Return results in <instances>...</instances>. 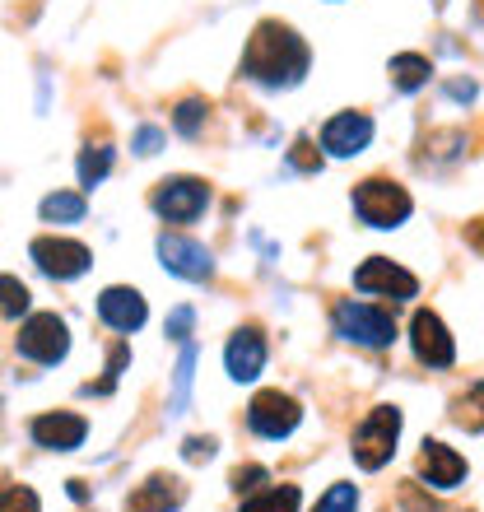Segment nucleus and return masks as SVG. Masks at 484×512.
<instances>
[{
    "instance_id": "412c9836",
    "label": "nucleus",
    "mask_w": 484,
    "mask_h": 512,
    "mask_svg": "<svg viewBox=\"0 0 484 512\" xmlns=\"http://www.w3.org/2000/svg\"><path fill=\"white\" fill-rule=\"evenodd\" d=\"M112 159H117V154H112L108 145H89V149H84V154H80V187L94 191L98 182L112 173Z\"/></svg>"
},
{
    "instance_id": "2eb2a0df",
    "label": "nucleus",
    "mask_w": 484,
    "mask_h": 512,
    "mask_svg": "<svg viewBox=\"0 0 484 512\" xmlns=\"http://www.w3.org/2000/svg\"><path fill=\"white\" fill-rule=\"evenodd\" d=\"M224 368H229L233 382L261 378V368H266V336H261L256 326H242V331H233L229 345H224Z\"/></svg>"
},
{
    "instance_id": "4be33fe9",
    "label": "nucleus",
    "mask_w": 484,
    "mask_h": 512,
    "mask_svg": "<svg viewBox=\"0 0 484 512\" xmlns=\"http://www.w3.org/2000/svg\"><path fill=\"white\" fill-rule=\"evenodd\" d=\"M452 419H457L466 433H484V382H475L471 396H461V401L452 405Z\"/></svg>"
},
{
    "instance_id": "c85d7f7f",
    "label": "nucleus",
    "mask_w": 484,
    "mask_h": 512,
    "mask_svg": "<svg viewBox=\"0 0 484 512\" xmlns=\"http://www.w3.org/2000/svg\"><path fill=\"white\" fill-rule=\"evenodd\" d=\"M191 322H196V312H191V308H177L173 317H168V336H173V340H182V345H187V336H191Z\"/></svg>"
},
{
    "instance_id": "20e7f679",
    "label": "nucleus",
    "mask_w": 484,
    "mask_h": 512,
    "mask_svg": "<svg viewBox=\"0 0 484 512\" xmlns=\"http://www.w3.org/2000/svg\"><path fill=\"white\" fill-rule=\"evenodd\" d=\"M396 438H401V410H396V405H373L368 419L354 429L350 452L363 471H382L391 461V452H396Z\"/></svg>"
},
{
    "instance_id": "2f4dec72",
    "label": "nucleus",
    "mask_w": 484,
    "mask_h": 512,
    "mask_svg": "<svg viewBox=\"0 0 484 512\" xmlns=\"http://www.w3.org/2000/svg\"><path fill=\"white\" fill-rule=\"evenodd\" d=\"M126 359H131V350H126V345H117V350H112V359H108V382H103V391H112V382L121 378Z\"/></svg>"
},
{
    "instance_id": "9d476101",
    "label": "nucleus",
    "mask_w": 484,
    "mask_h": 512,
    "mask_svg": "<svg viewBox=\"0 0 484 512\" xmlns=\"http://www.w3.org/2000/svg\"><path fill=\"white\" fill-rule=\"evenodd\" d=\"M410 345H415L419 364H429V368H452V359H457V345L447 336L443 317L429 308H419L415 317H410Z\"/></svg>"
},
{
    "instance_id": "1a4fd4ad",
    "label": "nucleus",
    "mask_w": 484,
    "mask_h": 512,
    "mask_svg": "<svg viewBox=\"0 0 484 512\" xmlns=\"http://www.w3.org/2000/svg\"><path fill=\"white\" fill-rule=\"evenodd\" d=\"M28 256H33L38 270L52 275V280H80L84 270H89V261H94V252L84 243H75V238H33Z\"/></svg>"
},
{
    "instance_id": "423d86ee",
    "label": "nucleus",
    "mask_w": 484,
    "mask_h": 512,
    "mask_svg": "<svg viewBox=\"0 0 484 512\" xmlns=\"http://www.w3.org/2000/svg\"><path fill=\"white\" fill-rule=\"evenodd\" d=\"M210 205V187L201 177H163L154 187V210H159L168 224H191V219L205 215Z\"/></svg>"
},
{
    "instance_id": "393cba45",
    "label": "nucleus",
    "mask_w": 484,
    "mask_h": 512,
    "mask_svg": "<svg viewBox=\"0 0 484 512\" xmlns=\"http://www.w3.org/2000/svg\"><path fill=\"white\" fill-rule=\"evenodd\" d=\"M0 512H42V503L28 485H5V494H0Z\"/></svg>"
},
{
    "instance_id": "f257e3e1",
    "label": "nucleus",
    "mask_w": 484,
    "mask_h": 512,
    "mask_svg": "<svg viewBox=\"0 0 484 512\" xmlns=\"http://www.w3.org/2000/svg\"><path fill=\"white\" fill-rule=\"evenodd\" d=\"M308 42L298 38L289 24L280 19H261L247 38V52H242V75L261 89H294L303 75H308Z\"/></svg>"
},
{
    "instance_id": "cd10ccee",
    "label": "nucleus",
    "mask_w": 484,
    "mask_h": 512,
    "mask_svg": "<svg viewBox=\"0 0 484 512\" xmlns=\"http://www.w3.org/2000/svg\"><path fill=\"white\" fill-rule=\"evenodd\" d=\"M0 289H5V317H19V312H28V289L19 280H14V275H5V280H0Z\"/></svg>"
},
{
    "instance_id": "f03ea898",
    "label": "nucleus",
    "mask_w": 484,
    "mask_h": 512,
    "mask_svg": "<svg viewBox=\"0 0 484 512\" xmlns=\"http://www.w3.org/2000/svg\"><path fill=\"white\" fill-rule=\"evenodd\" d=\"M415 201H410V191L401 182H391V177H368L354 187V215L368 224V229H401L405 219H410Z\"/></svg>"
},
{
    "instance_id": "b1692460",
    "label": "nucleus",
    "mask_w": 484,
    "mask_h": 512,
    "mask_svg": "<svg viewBox=\"0 0 484 512\" xmlns=\"http://www.w3.org/2000/svg\"><path fill=\"white\" fill-rule=\"evenodd\" d=\"M317 512H359V489L354 485H331L317 503Z\"/></svg>"
},
{
    "instance_id": "f8f14e48",
    "label": "nucleus",
    "mask_w": 484,
    "mask_h": 512,
    "mask_svg": "<svg viewBox=\"0 0 484 512\" xmlns=\"http://www.w3.org/2000/svg\"><path fill=\"white\" fill-rule=\"evenodd\" d=\"M368 140H373V117L368 112H336L322 126V149L331 159H354V154L368 149Z\"/></svg>"
},
{
    "instance_id": "7c9ffc66",
    "label": "nucleus",
    "mask_w": 484,
    "mask_h": 512,
    "mask_svg": "<svg viewBox=\"0 0 484 512\" xmlns=\"http://www.w3.org/2000/svg\"><path fill=\"white\" fill-rule=\"evenodd\" d=\"M182 457H187V461H210V457H215V438H187Z\"/></svg>"
},
{
    "instance_id": "c756f323",
    "label": "nucleus",
    "mask_w": 484,
    "mask_h": 512,
    "mask_svg": "<svg viewBox=\"0 0 484 512\" xmlns=\"http://www.w3.org/2000/svg\"><path fill=\"white\" fill-rule=\"evenodd\" d=\"M159 145H163L159 126H140V131H135V154H154Z\"/></svg>"
},
{
    "instance_id": "dca6fc26",
    "label": "nucleus",
    "mask_w": 484,
    "mask_h": 512,
    "mask_svg": "<svg viewBox=\"0 0 484 512\" xmlns=\"http://www.w3.org/2000/svg\"><path fill=\"white\" fill-rule=\"evenodd\" d=\"M419 480H429L433 489H457L466 480V457H457L447 443H424V452H419Z\"/></svg>"
},
{
    "instance_id": "0eeeda50",
    "label": "nucleus",
    "mask_w": 484,
    "mask_h": 512,
    "mask_svg": "<svg viewBox=\"0 0 484 512\" xmlns=\"http://www.w3.org/2000/svg\"><path fill=\"white\" fill-rule=\"evenodd\" d=\"M298 419H303V405H298L289 391H256L252 405H247V424H252V433L275 438V443L298 429Z\"/></svg>"
},
{
    "instance_id": "6e6552de",
    "label": "nucleus",
    "mask_w": 484,
    "mask_h": 512,
    "mask_svg": "<svg viewBox=\"0 0 484 512\" xmlns=\"http://www.w3.org/2000/svg\"><path fill=\"white\" fill-rule=\"evenodd\" d=\"M354 289L363 294H382L391 303H410L419 294V280L405 266H396L391 256H368L359 270H354Z\"/></svg>"
},
{
    "instance_id": "bb28decb",
    "label": "nucleus",
    "mask_w": 484,
    "mask_h": 512,
    "mask_svg": "<svg viewBox=\"0 0 484 512\" xmlns=\"http://www.w3.org/2000/svg\"><path fill=\"white\" fill-rule=\"evenodd\" d=\"M270 475L261 471V466H238L233 471V489H238V499H247V494H256V489H266Z\"/></svg>"
},
{
    "instance_id": "4468645a",
    "label": "nucleus",
    "mask_w": 484,
    "mask_h": 512,
    "mask_svg": "<svg viewBox=\"0 0 484 512\" xmlns=\"http://www.w3.org/2000/svg\"><path fill=\"white\" fill-rule=\"evenodd\" d=\"M98 317H103V326H112V331H121V336H131V331L145 326L149 308H145V298H140V289L112 284V289L98 294Z\"/></svg>"
},
{
    "instance_id": "ddd939ff",
    "label": "nucleus",
    "mask_w": 484,
    "mask_h": 512,
    "mask_svg": "<svg viewBox=\"0 0 484 512\" xmlns=\"http://www.w3.org/2000/svg\"><path fill=\"white\" fill-rule=\"evenodd\" d=\"M28 433H33V443L47 447V452H75V447L89 438V424H84L80 415H70V410H47V415H38L28 424Z\"/></svg>"
},
{
    "instance_id": "7ed1b4c3",
    "label": "nucleus",
    "mask_w": 484,
    "mask_h": 512,
    "mask_svg": "<svg viewBox=\"0 0 484 512\" xmlns=\"http://www.w3.org/2000/svg\"><path fill=\"white\" fill-rule=\"evenodd\" d=\"M336 336L350 340V345H363V350H382L396 340V317L387 308H373V303H354V298H340L336 312Z\"/></svg>"
},
{
    "instance_id": "f3484780",
    "label": "nucleus",
    "mask_w": 484,
    "mask_h": 512,
    "mask_svg": "<svg viewBox=\"0 0 484 512\" xmlns=\"http://www.w3.org/2000/svg\"><path fill=\"white\" fill-rule=\"evenodd\" d=\"M182 499H187V489H182L177 475H149L145 485L126 499V512H173L182 508Z\"/></svg>"
},
{
    "instance_id": "a878e982",
    "label": "nucleus",
    "mask_w": 484,
    "mask_h": 512,
    "mask_svg": "<svg viewBox=\"0 0 484 512\" xmlns=\"http://www.w3.org/2000/svg\"><path fill=\"white\" fill-rule=\"evenodd\" d=\"M177 131L182 135H201V122H205V103L201 98H182V103H177Z\"/></svg>"
},
{
    "instance_id": "39448f33",
    "label": "nucleus",
    "mask_w": 484,
    "mask_h": 512,
    "mask_svg": "<svg viewBox=\"0 0 484 512\" xmlns=\"http://www.w3.org/2000/svg\"><path fill=\"white\" fill-rule=\"evenodd\" d=\"M14 345H19V354L33 359V364H61L70 350V331L56 312H33V317L19 326Z\"/></svg>"
},
{
    "instance_id": "aec40b11",
    "label": "nucleus",
    "mask_w": 484,
    "mask_h": 512,
    "mask_svg": "<svg viewBox=\"0 0 484 512\" xmlns=\"http://www.w3.org/2000/svg\"><path fill=\"white\" fill-rule=\"evenodd\" d=\"M42 219L47 224H80L84 219V196L80 191H56L42 201Z\"/></svg>"
},
{
    "instance_id": "6ab92c4d",
    "label": "nucleus",
    "mask_w": 484,
    "mask_h": 512,
    "mask_svg": "<svg viewBox=\"0 0 484 512\" xmlns=\"http://www.w3.org/2000/svg\"><path fill=\"white\" fill-rule=\"evenodd\" d=\"M298 503H303L298 485H266L242 499V512H298Z\"/></svg>"
},
{
    "instance_id": "9b49d317",
    "label": "nucleus",
    "mask_w": 484,
    "mask_h": 512,
    "mask_svg": "<svg viewBox=\"0 0 484 512\" xmlns=\"http://www.w3.org/2000/svg\"><path fill=\"white\" fill-rule=\"evenodd\" d=\"M159 261H163V270H173L177 280H210V275H215L210 247H201L196 238H182V233H163Z\"/></svg>"
},
{
    "instance_id": "5701e85b",
    "label": "nucleus",
    "mask_w": 484,
    "mask_h": 512,
    "mask_svg": "<svg viewBox=\"0 0 484 512\" xmlns=\"http://www.w3.org/2000/svg\"><path fill=\"white\" fill-rule=\"evenodd\" d=\"M191 373H196V345H182V359H177V378H173V415H182V410H187Z\"/></svg>"
},
{
    "instance_id": "a211bd4d",
    "label": "nucleus",
    "mask_w": 484,
    "mask_h": 512,
    "mask_svg": "<svg viewBox=\"0 0 484 512\" xmlns=\"http://www.w3.org/2000/svg\"><path fill=\"white\" fill-rule=\"evenodd\" d=\"M433 75L429 66V56H419V52H401V56H391V84L401 89V94H415V89H424Z\"/></svg>"
}]
</instances>
